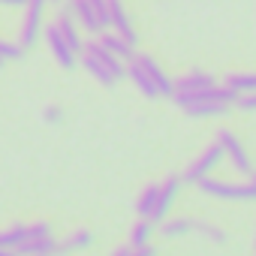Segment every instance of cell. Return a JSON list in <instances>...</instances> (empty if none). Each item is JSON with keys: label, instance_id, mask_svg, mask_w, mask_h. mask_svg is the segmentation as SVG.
<instances>
[{"label": "cell", "instance_id": "obj_1", "mask_svg": "<svg viewBox=\"0 0 256 256\" xmlns=\"http://www.w3.org/2000/svg\"><path fill=\"white\" fill-rule=\"evenodd\" d=\"M202 193L226 199V202H256V181L244 178V181H223V178H202L199 181Z\"/></svg>", "mask_w": 256, "mask_h": 256}, {"label": "cell", "instance_id": "obj_2", "mask_svg": "<svg viewBox=\"0 0 256 256\" xmlns=\"http://www.w3.org/2000/svg\"><path fill=\"white\" fill-rule=\"evenodd\" d=\"M214 142H220V148H223V157L235 166V172H241L244 178H250L253 175V163H250V154L244 151V145H241V139L232 133V126H220L217 130V139Z\"/></svg>", "mask_w": 256, "mask_h": 256}, {"label": "cell", "instance_id": "obj_3", "mask_svg": "<svg viewBox=\"0 0 256 256\" xmlns=\"http://www.w3.org/2000/svg\"><path fill=\"white\" fill-rule=\"evenodd\" d=\"M223 163V148H220V142H214V145H208L187 169H184V175H181V181L184 184H199L202 178H208L217 166Z\"/></svg>", "mask_w": 256, "mask_h": 256}, {"label": "cell", "instance_id": "obj_4", "mask_svg": "<svg viewBox=\"0 0 256 256\" xmlns=\"http://www.w3.org/2000/svg\"><path fill=\"white\" fill-rule=\"evenodd\" d=\"M48 0H28V16H24V24H22V40L18 46L22 48H34L36 40L42 36V10H46Z\"/></svg>", "mask_w": 256, "mask_h": 256}, {"label": "cell", "instance_id": "obj_5", "mask_svg": "<svg viewBox=\"0 0 256 256\" xmlns=\"http://www.w3.org/2000/svg\"><path fill=\"white\" fill-rule=\"evenodd\" d=\"M181 184H184L181 175H169L163 184H157V202H154V211H151L154 223H160V220L169 217V211H172V205H175V199L181 193Z\"/></svg>", "mask_w": 256, "mask_h": 256}, {"label": "cell", "instance_id": "obj_6", "mask_svg": "<svg viewBox=\"0 0 256 256\" xmlns=\"http://www.w3.org/2000/svg\"><path fill=\"white\" fill-rule=\"evenodd\" d=\"M106 6H108V28L118 36H124L130 46H136L139 42V34H136L130 16H126V10H124V0H106Z\"/></svg>", "mask_w": 256, "mask_h": 256}, {"label": "cell", "instance_id": "obj_7", "mask_svg": "<svg viewBox=\"0 0 256 256\" xmlns=\"http://www.w3.org/2000/svg\"><path fill=\"white\" fill-rule=\"evenodd\" d=\"M42 36H46V42H48V48H52V58L64 66V70H72L76 64H78V54L66 46V40L60 36V30H58V24H48V28H42Z\"/></svg>", "mask_w": 256, "mask_h": 256}, {"label": "cell", "instance_id": "obj_8", "mask_svg": "<svg viewBox=\"0 0 256 256\" xmlns=\"http://www.w3.org/2000/svg\"><path fill=\"white\" fill-rule=\"evenodd\" d=\"M133 60L148 72V78L154 82V88H157V94H160V96H172V94H175V82L163 72V66H160L151 54H133Z\"/></svg>", "mask_w": 256, "mask_h": 256}, {"label": "cell", "instance_id": "obj_9", "mask_svg": "<svg viewBox=\"0 0 256 256\" xmlns=\"http://www.w3.org/2000/svg\"><path fill=\"white\" fill-rule=\"evenodd\" d=\"M82 52H84V54H90L94 60H100V64H102V66H106L118 82L126 76V64H124V60H118L112 52H106V48L100 46V40H96V36H94V40H88V42H82Z\"/></svg>", "mask_w": 256, "mask_h": 256}, {"label": "cell", "instance_id": "obj_10", "mask_svg": "<svg viewBox=\"0 0 256 256\" xmlns=\"http://www.w3.org/2000/svg\"><path fill=\"white\" fill-rule=\"evenodd\" d=\"M66 10H70V16L76 18V24L84 30V34H100V30H106L102 24H100V18H96V12L90 10V4L88 0H66Z\"/></svg>", "mask_w": 256, "mask_h": 256}, {"label": "cell", "instance_id": "obj_11", "mask_svg": "<svg viewBox=\"0 0 256 256\" xmlns=\"http://www.w3.org/2000/svg\"><path fill=\"white\" fill-rule=\"evenodd\" d=\"M54 24H58L60 36L66 40V46H70V48H72V52L78 54V52H82V42H84V40H82V28L76 24V18L70 16V10H66V6H64V10H58V18H54Z\"/></svg>", "mask_w": 256, "mask_h": 256}, {"label": "cell", "instance_id": "obj_12", "mask_svg": "<svg viewBox=\"0 0 256 256\" xmlns=\"http://www.w3.org/2000/svg\"><path fill=\"white\" fill-rule=\"evenodd\" d=\"M96 40H100V46L106 48V52H112L118 60H133V54H136V46H130V42H126L124 36H118V34H108V28L106 30H100L96 34Z\"/></svg>", "mask_w": 256, "mask_h": 256}, {"label": "cell", "instance_id": "obj_13", "mask_svg": "<svg viewBox=\"0 0 256 256\" xmlns=\"http://www.w3.org/2000/svg\"><path fill=\"white\" fill-rule=\"evenodd\" d=\"M18 256H58V241L52 235H42V238H30V241H22L16 247Z\"/></svg>", "mask_w": 256, "mask_h": 256}, {"label": "cell", "instance_id": "obj_14", "mask_svg": "<svg viewBox=\"0 0 256 256\" xmlns=\"http://www.w3.org/2000/svg\"><path fill=\"white\" fill-rule=\"evenodd\" d=\"M217 78L211 72H187L181 78H175V94H193V90H205V88H214Z\"/></svg>", "mask_w": 256, "mask_h": 256}, {"label": "cell", "instance_id": "obj_15", "mask_svg": "<svg viewBox=\"0 0 256 256\" xmlns=\"http://www.w3.org/2000/svg\"><path fill=\"white\" fill-rule=\"evenodd\" d=\"M184 112L190 118H223L232 112L229 102H220V100H202V102H193V106H184Z\"/></svg>", "mask_w": 256, "mask_h": 256}, {"label": "cell", "instance_id": "obj_16", "mask_svg": "<svg viewBox=\"0 0 256 256\" xmlns=\"http://www.w3.org/2000/svg\"><path fill=\"white\" fill-rule=\"evenodd\" d=\"M157 232H160L166 241H172V238H184V235L193 232V220H190V217H166V220L157 223Z\"/></svg>", "mask_w": 256, "mask_h": 256}, {"label": "cell", "instance_id": "obj_17", "mask_svg": "<svg viewBox=\"0 0 256 256\" xmlns=\"http://www.w3.org/2000/svg\"><path fill=\"white\" fill-rule=\"evenodd\" d=\"M126 78H133V84L139 88V94H145L148 100H157V96H160L157 88H154V82L148 78V72H145L136 60H126Z\"/></svg>", "mask_w": 256, "mask_h": 256}, {"label": "cell", "instance_id": "obj_18", "mask_svg": "<svg viewBox=\"0 0 256 256\" xmlns=\"http://www.w3.org/2000/svg\"><path fill=\"white\" fill-rule=\"evenodd\" d=\"M154 232H157V223H154L151 217H139V223L130 229V247H139V244H151Z\"/></svg>", "mask_w": 256, "mask_h": 256}, {"label": "cell", "instance_id": "obj_19", "mask_svg": "<svg viewBox=\"0 0 256 256\" xmlns=\"http://www.w3.org/2000/svg\"><path fill=\"white\" fill-rule=\"evenodd\" d=\"M78 54H82V64H84V70H88V72H90V76H94L100 84H106V88L118 84V78H114V76H112V72H108V70H106L100 60H94V58H90V54H84V52H78Z\"/></svg>", "mask_w": 256, "mask_h": 256}, {"label": "cell", "instance_id": "obj_20", "mask_svg": "<svg viewBox=\"0 0 256 256\" xmlns=\"http://www.w3.org/2000/svg\"><path fill=\"white\" fill-rule=\"evenodd\" d=\"M90 244H94V235L84 232V229H78V232H72L70 238H64V241L58 244V256H60V253H72V250H88Z\"/></svg>", "mask_w": 256, "mask_h": 256}, {"label": "cell", "instance_id": "obj_21", "mask_svg": "<svg viewBox=\"0 0 256 256\" xmlns=\"http://www.w3.org/2000/svg\"><path fill=\"white\" fill-rule=\"evenodd\" d=\"M22 241H28V223H16L10 229H0V247L16 250Z\"/></svg>", "mask_w": 256, "mask_h": 256}, {"label": "cell", "instance_id": "obj_22", "mask_svg": "<svg viewBox=\"0 0 256 256\" xmlns=\"http://www.w3.org/2000/svg\"><path fill=\"white\" fill-rule=\"evenodd\" d=\"M223 84L232 88L235 94H250V90H256V72H232L223 78Z\"/></svg>", "mask_w": 256, "mask_h": 256}, {"label": "cell", "instance_id": "obj_23", "mask_svg": "<svg viewBox=\"0 0 256 256\" xmlns=\"http://www.w3.org/2000/svg\"><path fill=\"white\" fill-rule=\"evenodd\" d=\"M154 202H157V184H148V187L142 190L139 202H136V211H139V217H151V211H154Z\"/></svg>", "mask_w": 256, "mask_h": 256}, {"label": "cell", "instance_id": "obj_24", "mask_svg": "<svg viewBox=\"0 0 256 256\" xmlns=\"http://www.w3.org/2000/svg\"><path fill=\"white\" fill-rule=\"evenodd\" d=\"M193 229L196 232H202L208 241H214V244H226V232L223 229H217L214 223H208V220H193Z\"/></svg>", "mask_w": 256, "mask_h": 256}, {"label": "cell", "instance_id": "obj_25", "mask_svg": "<svg viewBox=\"0 0 256 256\" xmlns=\"http://www.w3.org/2000/svg\"><path fill=\"white\" fill-rule=\"evenodd\" d=\"M24 54V48L18 42H6V40H0V58L4 60H18Z\"/></svg>", "mask_w": 256, "mask_h": 256}, {"label": "cell", "instance_id": "obj_26", "mask_svg": "<svg viewBox=\"0 0 256 256\" xmlns=\"http://www.w3.org/2000/svg\"><path fill=\"white\" fill-rule=\"evenodd\" d=\"M232 108L256 112V90H250V94H238V96H235V102H232Z\"/></svg>", "mask_w": 256, "mask_h": 256}, {"label": "cell", "instance_id": "obj_27", "mask_svg": "<svg viewBox=\"0 0 256 256\" xmlns=\"http://www.w3.org/2000/svg\"><path fill=\"white\" fill-rule=\"evenodd\" d=\"M88 4H90V10L96 12L100 24H102V28H108V6H106V0H88Z\"/></svg>", "mask_w": 256, "mask_h": 256}, {"label": "cell", "instance_id": "obj_28", "mask_svg": "<svg viewBox=\"0 0 256 256\" xmlns=\"http://www.w3.org/2000/svg\"><path fill=\"white\" fill-rule=\"evenodd\" d=\"M126 256H157V247L139 244V247H130V250H126Z\"/></svg>", "mask_w": 256, "mask_h": 256}, {"label": "cell", "instance_id": "obj_29", "mask_svg": "<svg viewBox=\"0 0 256 256\" xmlns=\"http://www.w3.org/2000/svg\"><path fill=\"white\" fill-rule=\"evenodd\" d=\"M42 118H46V124H58V120L64 118V112H60V106H48V108L42 112Z\"/></svg>", "mask_w": 256, "mask_h": 256}, {"label": "cell", "instance_id": "obj_30", "mask_svg": "<svg viewBox=\"0 0 256 256\" xmlns=\"http://www.w3.org/2000/svg\"><path fill=\"white\" fill-rule=\"evenodd\" d=\"M28 0H0V6H24Z\"/></svg>", "mask_w": 256, "mask_h": 256}, {"label": "cell", "instance_id": "obj_31", "mask_svg": "<svg viewBox=\"0 0 256 256\" xmlns=\"http://www.w3.org/2000/svg\"><path fill=\"white\" fill-rule=\"evenodd\" d=\"M0 256H18L16 250H6V247H0Z\"/></svg>", "mask_w": 256, "mask_h": 256}, {"label": "cell", "instance_id": "obj_32", "mask_svg": "<svg viewBox=\"0 0 256 256\" xmlns=\"http://www.w3.org/2000/svg\"><path fill=\"white\" fill-rule=\"evenodd\" d=\"M4 64H6V60H4V58H0V66H4Z\"/></svg>", "mask_w": 256, "mask_h": 256}, {"label": "cell", "instance_id": "obj_33", "mask_svg": "<svg viewBox=\"0 0 256 256\" xmlns=\"http://www.w3.org/2000/svg\"><path fill=\"white\" fill-rule=\"evenodd\" d=\"M250 178H253V181H256V172H253V175H250Z\"/></svg>", "mask_w": 256, "mask_h": 256}, {"label": "cell", "instance_id": "obj_34", "mask_svg": "<svg viewBox=\"0 0 256 256\" xmlns=\"http://www.w3.org/2000/svg\"><path fill=\"white\" fill-rule=\"evenodd\" d=\"M54 4H60V0H54Z\"/></svg>", "mask_w": 256, "mask_h": 256}]
</instances>
